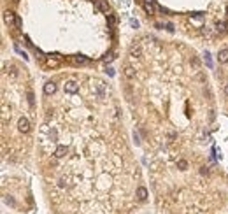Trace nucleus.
<instances>
[{"instance_id": "f257e3e1", "label": "nucleus", "mask_w": 228, "mask_h": 214, "mask_svg": "<svg viewBox=\"0 0 228 214\" xmlns=\"http://www.w3.org/2000/svg\"><path fill=\"white\" fill-rule=\"evenodd\" d=\"M93 88H95V95H97V97H103V95H105V84H103L102 81H95Z\"/></svg>"}, {"instance_id": "f03ea898", "label": "nucleus", "mask_w": 228, "mask_h": 214, "mask_svg": "<svg viewBox=\"0 0 228 214\" xmlns=\"http://www.w3.org/2000/svg\"><path fill=\"white\" fill-rule=\"evenodd\" d=\"M77 90H79V84L76 81H67L65 82V91L67 93H76Z\"/></svg>"}, {"instance_id": "7ed1b4c3", "label": "nucleus", "mask_w": 228, "mask_h": 214, "mask_svg": "<svg viewBox=\"0 0 228 214\" xmlns=\"http://www.w3.org/2000/svg\"><path fill=\"white\" fill-rule=\"evenodd\" d=\"M4 21L11 27V25H14V23H18V19H16V16L12 14V12H9V11H6L4 12Z\"/></svg>"}, {"instance_id": "20e7f679", "label": "nucleus", "mask_w": 228, "mask_h": 214, "mask_svg": "<svg viewBox=\"0 0 228 214\" xmlns=\"http://www.w3.org/2000/svg\"><path fill=\"white\" fill-rule=\"evenodd\" d=\"M18 128H19V132H28V128H30V123H28L27 118H21V120L18 121Z\"/></svg>"}, {"instance_id": "39448f33", "label": "nucleus", "mask_w": 228, "mask_h": 214, "mask_svg": "<svg viewBox=\"0 0 228 214\" xmlns=\"http://www.w3.org/2000/svg\"><path fill=\"white\" fill-rule=\"evenodd\" d=\"M54 91H56V84H54V82H46V84H44V93L46 95H53Z\"/></svg>"}, {"instance_id": "423d86ee", "label": "nucleus", "mask_w": 228, "mask_h": 214, "mask_svg": "<svg viewBox=\"0 0 228 214\" xmlns=\"http://www.w3.org/2000/svg\"><path fill=\"white\" fill-rule=\"evenodd\" d=\"M95 7H97L98 11L107 12V2L105 0H95Z\"/></svg>"}, {"instance_id": "0eeeda50", "label": "nucleus", "mask_w": 228, "mask_h": 214, "mask_svg": "<svg viewBox=\"0 0 228 214\" xmlns=\"http://www.w3.org/2000/svg\"><path fill=\"white\" fill-rule=\"evenodd\" d=\"M217 60L221 61V63H226V61H228V49H221V51H219Z\"/></svg>"}, {"instance_id": "6e6552de", "label": "nucleus", "mask_w": 228, "mask_h": 214, "mask_svg": "<svg viewBox=\"0 0 228 214\" xmlns=\"http://www.w3.org/2000/svg\"><path fill=\"white\" fill-rule=\"evenodd\" d=\"M125 76L128 77V79H132V77L135 76V69L132 65H125Z\"/></svg>"}, {"instance_id": "1a4fd4ad", "label": "nucleus", "mask_w": 228, "mask_h": 214, "mask_svg": "<svg viewBox=\"0 0 228 214\" xmlns=\"http://www.w3.org/2000/svg\"><path fill=\"white\" fill-rule=\"evenodd\" d=\"M144 9H146L149 14L154 12V6H153V0H144Z\"/></svg>"}, {"instance_id": "9d476101", "label": "nucleus", "mask_w": 228, "mask_h": 214, "mask_svg": "<svg viewBox=\"0 0 228 214\" xmlns=\"http://www.w3.org/2000/svg\"><path fill=\"white\" fill-rule=\"evenodd\" d=\"M54 154H56L58 158H61V156H65V154H67V148H65V146H60V148L56 149V153H54Z\"/></svg>"}, {"instance_id": "9b49d317", "label": "nucleus", "mask_w": 228, "mask_h": 214, "mask_svg": "<svg viewBox=\"0 0 228 214\" xmlns=\"http://www.w3.org/2000/svg\"><path fill=\"white\" fill-rule=\"evenodd\" d=\"M137 195H139V198H141V200H144V198H146V195H147V191H146V188H139V190H137Z\"/></svg>"}, {"instance_id": "f8f14e48", "label": "nucleus", "mask_w": 228, "mask_h": 214, "mask_svg": "<svg viewBox=\"0 0 228 214\" xmlns=\"http://www.w3.org/2000/svg\"><path fill=\"white\" fill-rule=\"evenodd\" d=\"M130 53H132V56H139L141 55V49H139V48H132Z\"/></svg>"}, {"instance_id": "ddd939ff", "label": "nucleus", "mask_w": 228, "mask_h": 214, "mask_svg": "<svg viewBox=\"0 0 228 214\" xmlns=\"http://www.w3.org/2000/svg\"><path fill=\"white\" fill-rule=\"evenodd\" d=\"M48 67H58V60H48Z\"/></svg>"}, {"instance_id": "4468645a", "label": "nucleus", "mask_w": 228, "mask_h": 214, "mask_svg": "<svg viewBox=\"0 0 228 214\" xmlns=\"http://www.w3.org/2000/svg\"><path fill=\"white\" fill-rule=\"evenodd\" d=\"M74 61H76V63H86V58H82V56H76Z\"/></svg>"}, {"instance_id": "2eb2a0df", "label": "nucleus", "mask_w": 228, "mask_h": 214, "mask_svg": "<svg viewBox=\"0 0 228 214\" xmlns=\"http://www.w3.org/2000/svg\"><path fill=\"white\" fill-rule=\"evenodd\" d=\"M114 58H116V55H114V53H111V55H109V56H105L103 60H105V61H112Z\"/></svg>"}, {"instance_id": "dca6fc26", "label": "nucleus", "mask_w": 228, "mask_h": 214, "mask_svg": "<svg viewBox=\"0 0 228 214\" xmlns=\"http://www.w3.org/2000/svg\"><path fill=\"white\" fill-rule=\"evenodd\" d=\"M205 61H207V65H209V67L212 65V61H211V58H209V53H205Z\"/></svg>"}, {"instance_id": "f3484780", "label": "nucleus", "mask_w": 228, "mask_h": 214, "mask_svg": "<svg viewBox=\"0 0 228 214\" xmlns=\"http://www.w3.org/2000/svg\"><path fill=\"white\" fill-rule=\"evenodd\" d=\"M186 165H188V163H186L184 160H181V162H179V167H181V169H186Z\"/></svg>"}, {"instance_id": "a211bd4d", "label": "nucleus", "mask_w": 228, "mask_h": 214, "mask_svg": "<svg viewBox=\"0 0 228 214\" xmlns=\"http://www.w3.org/2000/svg\"><path fill=\"white\" fill-rule=\"evenodd\" d=\"M130 23H132V27H135V28H137V27H139V21H137V19H132V21H130Z\"/></svg>"}, {"instance_id": "6ab92c4d", "label": "nucleus", "mask_w": 228, "mask_h": 214, "mask_svg": "<svg viewBox=\"0 0 228 214\" xmlns=\"http://www.w3.org/2000/svg\"><path fill=\"white\" fill-rule=\"evenodd\" d=\"M225 93L228 95V84H226V86H225Z\"/></svg>"}]
</instances>
